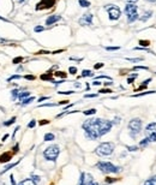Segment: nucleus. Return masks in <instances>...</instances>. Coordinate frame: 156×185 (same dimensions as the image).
Segmentation results:
<instances>
[{
	"label": "nucleus",
	"mask_w": 156,
	"mask_h": 185,
	"mask_svg": "<svg viewBox=\"0 0 156 185\" xmlns=\"http://www.w3.org/2000/svg\"><path fill=\"white\" fill-rule=\"evenodd\" d=\"M113 126V123L107 119H101V118H90L86 119L82 124V129L85 132L86 138L91 141H96L101 138L103 135L108 133Z\"/></svg>",
	"instance_id": "obj_1"
},
{
	"label": "nucleus",
	"mask_w": 156,
	"mask_h": 185,
	"mask_svg": "<svg viewBox=\"0 0 156 185\" xmlns=\"http://www.w3.org/2000/svg\"><path fill=\"white\" fill-rule=\"evenodd\" d=\"M96 167L97 170H100L102 173H106V174H114V173H119L121 171V167L115 166V165L108 161H99L96 163Z\"/></svg>",
	"instance_id": "obj_2"
},
{
	"label": "nucleus",
	"mask_w": 156,
	"mask_h": 185,
	"mask_svg": "<svg viewBox=\"0 0 156 185\" xmlns=\"http://www.w3.org/2000/svg\"><path fill=\"white\" fill-rule=\"evenodd\" d=\"M142 128H143V121H142V119H139V118H133V119H131V120L129 121V125H127L130 136H131L132 138H136V137H137V136L141 133Z\"/></svg>",
	"instance_id": "obj_3"
},
{
	"label": "nucleus",
	"mask_w": 156,
	"mask_h": 185,
	"mask_svg": "<svg viewBox=\"0 0 156 185\" xmlns=\"http://www.w3.org/2000/svg\"><path fill=\"white\" fill-rule=\"evenodd\" d=\"M115 145L112 142H103L100 143L95 149V154H97L99 156H108V155L113 154Z\"/></svg>",
	"instance_id": "obj_4"
},
{
	"label": "nucleus",
	"mask_w": 156,
	"mask_h": 185,
	"mask_svg": "<svg viewBox=\"0 0 156 185\" xmlns=\"http://www.w3.org/2000/svg\"><path fill=\"white\" fill-rule=\"evenodd\" d=\"M124 12L127 17V23H133L137 19H139V15H138V7L136 6V4H127L124 8Z\"/></svg>",
	"instance_id": "obj_5"
},
{
	"label": "nucleus",
	"mask_w": 156,
	"mask_h": 185,
	"mask_svg": "<svg viewBox=\"0 0 156 185\" xmlns=\"http://www.w3.org/2000/svg\"><path fill=\"white\" fill-rule=\"evenodd\" d=\"M60 154V148L59 145L56 144H52L49 147H47L43 151V158L47 160V161H55L58 159Z\"/></svg>",
	"instance_id": "obj_6"
},
{
	"label": "nucleus",
	"mask_w": 156,
	"mask_h": 185,
	"mask_svg": "<svg viewBox=\"0 0 156 185\" xmlns=\"http://www.w3.org/2000/svg\"><path fill=\"white\" fill-rule=\"evenodd\" d=\"M107 13H108V17L111 21H118L121 16V10L116 6V5H106L104 6Z\"/></svg>",
	"instance_id": "obj_7"
},
{
	"label": "nucleus",
	"mask_w": 156,
	"mask_h": 185,
	"mask_svg": "<svg viewBox=\"0 0 156 185\" xmlns=\"http://www.w3.org/2000/svg\"><path fill=\"white\" fill-rule=\"evenodd\" d=\"M145 138L148 140L149 143L156 142V123H150L145 128Z\"/></svg>",
	"instance_id": "obj_8"
},
{
	"label": "nucleus",
	"mask_w": 156,
	"mask_h": 185,
	"mask_svg": "<svg viewBox=\"0 0 156 185\" xmlns=\"http://www.w3.org/2000/svg\"><path fill=\"white\" fill-rule=\"evenodd\" d=\"M78 185H100L97 182L94 180V177L90 173L86 172H82L81 173V178H79V183Z\"/></svg>",
	"instance_id": "obj_9"
},
{
	"label": "nucleus",
	"mask_w": 156,
	"mask_h": 185,
	"mask_svg": "<svg viewBox=\"0 0 156 185\" xmlns=\"http://www.w3.org/2000/svg\"><path fill=\"white\" fill-rule=\"evenodd\" d=\"M93 19H94L93 13L86 12L78 19V23H79V25H82V27H90V25H93Z\"/></svg>",
	"instance_id": "obj_10"
},
{
	"label": "nucleus",
	"mask_w": 156,
	"mask_h": 185,
	"mask_svg": "<svg viewBox=\"0 0 156 185\" xmlns=\"http://www.w3.org/2000/svg\"><path fill=\"white\" fill-rule=\"evenodd\" d=\"M56 0H41L35 7L36 11H40V10H47V8H51L55 5Z\"/></svg>",
	"instance_id": "obj_11"
},
{
	"label": "nucleus",
	"mask_w": 156,
	"mask_h": 185,
	"mask_svg": "<svg viewBox=\"0 0 156 185\" xmlns=\"http://www.w3.org/2000/svg\"><path fill=\"white\" fill-rule=\"evenodd\" d=\"M61 19V16L59 15H52V16H48V18L46 19V25H53L56 22H59Z\"/></svg>",
	"instance_id": "obj_12"
},
{
	"label": "nucleus",
	"mask_w": 156,
	"mask_h": 185,
	"mask_svg": "<svg viewBox=\"0 0 156 185\" xmlns=\"http://www.w3.org/2000/svg\"><path fill=\"white\" fill-rule=\"evenodd\" d=\"M12 155H13V153L12 151H6V153H4V154H1L0 155V162H8L10 160L12 159Z\"/></svg>",
	"instance_id": "obj_13"
},
{
	"label": "nucleus",
	"mask_w": 156,
	"mask_h": 185,
	"mask_svg": "<svg viewBox=\"0 0 156 185\" xmlns=\"http://www.w3.org/2000/svg\"><path fill=\"white\" fill-rule=\"evenodd\" d=\"M153 17V11L151 10H148V11H144V13H143V16L142 17H139V19L142 22H147L149 18H151Z\"/></svg>",
	"instance_id": "obj_14"
},
{
	"label": "nucleus",
	"mask_w": 156,
	"mask_h": 185,
	"mask_svg": "<svg viewBox=\"0 0 156 185\" xmlns=\"http://www.w3.org/2000/svg\"><path fill=\"white\" fill-rule=\"evenodd\" d=\"M19 161H21V160H18V161H16V162H13V163H10V165H8V166H6V167H5V168H4V170H3L1 172H0V176H1V174H4L5 172H7L8 170H11V168L16 167V166H17V165L19 163Z\"/></svg>",
	"instance_id": "obj_15"
},
{
	"label": "nucleus",
	"mask_w": 156,
	"mask_h": 185,
	"mask_svg": "<svg viewBox=\"0 0 156 185\" xmlns=\"http://www.w3.org/2000/svg\"><path fill=\"white\" fill-rule=\"evenodd\" d=\"M40 78L42 80V81H53V73H51V72H47V73H43V75H41V77Z\"/></svg>",
	"instance_id": "obj_16"
},
{
	"label": "nucleus",
	"mask_w": 156,
	"mask_h": 185,
	"mask_svg": "<svg viewBox=\"0 0 156 185\" xmlns=\"http://www.w3.org/2000/svg\"><path fill=\"white\" fill-rule=\"evenodd\" d=\"M29 96H30V91H21L18 95V99L21 101H23L24 99H26V97H29Z\"/></svg>",
	"instance_id": "obj_17"
},
{
	"label": "nucleus",
	"mask_w": 156,
	"mask_h": 185,
	"mask_svg": "<svg viewBox=\"0 0 156 185\" xmlns=\"http://www.w3.org/2000/svg\"><path fill=\"white\" fill-rule=\"evenodd\" d=\"M54 138H55V136H54L52 132L46 133V135H45V137H43L45 142H51V141H54Z\"/></svg>",
	"instance_id": "obj_18"
},
{
	"label": "nucleus",
	"mask_w": 156,
	"mask_h": 185,
	"mask_svg": "<svg viewBox=\"0 0 156 185\" xmlns=\"http://www.w3.org/2000/svg\"><path fill=\"white\" fill-rule=\"evenodd\" d=\"M35 100V97L34 96H29V97H26V99H24L22 102H21V106H28L30 102H33Z\"/></svg>",
	"instance_id": "obj_19"
},
{
	"label": "nucleus",
	"mask_w": 156,
	"mask_h": 185,
	"mask_svg": "<svg viewBox=\"0 0 156 185\" xmlns=\"http://www.w3.org/2000/svg\"><path fill=\"white\" fill-rule=\"evenodd\" d=\"M18 185H36V182H34L33 179H24L19 183Z\"/></svg>",
	"instance_id": "obj_20"
},
{
	"label": "nucleus",
	"mask_w": 156,
	"mask_h": 185,
	"mask_svg": "<svg viewBox=\"0 0 156 185\" xmlns=\"http://www.w3.org/2000/svg\"><path fill=\"white\" fill-rule=\"evenodd\" d=\"M78 4L81 7H90V1L89 0H78Z\"/></svg>",
	"instance_id": "obj_21"
},
{
	"label": "nucleus",
	"mask_w": 156,
	"mask_h": 185,
	"mask_svg": "<svg viewBox=\"0 0 156 185\" xmlns=\"http://www.w3.org/2000/svg\"><path fill=\"white\" fill-rule=\"evenodd\" d=\"M81 77H94V73L90 70H83Z\"/></svg>",
	"instance_id": "obj_22"
},
{
	"label": "nucleus",
	"mask_w": 156,
	"mask_h": 185,
	"mask_svg": "<svg viewBox=\"0 0 156 185\" xmlns=\"http://www.w3.org/2000/svg\"><path fill=\"white\" fill-rule=\"evenodd\" d=\"M19 93H21V91H19L18 89H13V90H11V99H12L13 101H15L16 99H18Z\"/></svg>",
	"instance_id": "obj_23"
},
{
	"label": "nucleus",
	"mask_w": 156,
	"mask_h": 185,
	"mask_svg": "<svg viewBox=\"0 0 156 185\" xmlns=\"http://www.w3.org/2000/svg\"><path fill=\"white\" fill-rule=\"evenodd\" d=\"M53 76H55V77H60V78H66V76H67V73H65L64 71H56V72H54L53 73Z\"/></svg>",
	"instance_id": "obj_24"
},
{
	"label": "nucleus",
	"mask_w": 156,
	"mask_h": 185,
	"mask_svg": "<svg viewBox=\"0 0 156 185\" xmlns=\"http://www.w3.org/2000/svg\"><path fill=\"white\" fill-rule=\"evenodd\" d=\"M149 82H151V78H148V80H145V81L143 82V84H141V87L138 88V90H143V89H145V88H147V87H148Z\"/></svg>",
	"instance_id": "obj_25"
},
{
	"label": "nucleus",
	"mask_w": 156,
	"mask_h": 185,
	"mask_svg": "<svg viewBox=\"0 0 156 185\" xmlns=\"http://www.w3.org/2000/svg\"><path fill=\"white\" fill-rule=\"evenodd\" d=\"M16 119H17L16 117H12V118H11V119H8L7 121H4V124H3V125H4V126H10V125H12V124L16 121Z\"/></svg>",
	"instance_id": "obj_26"
},
{
	"label": "nucleus",
	"mask_w": 156,
	"mask_h": 185,
	"mask_svg": "<svg viewBox=\"0 0 156 185\" xmlns=\"http://www.w3.org/2000/svg\"><path fill=\"white\" fill-rule=\"evenodd\" d=\"M147 182H148L149 185H156V174L153 177H150L149 179H147Z\"/></svg>",
	"instance_id": "obj_27"
},
{
	"label": "nucleus",
	"mask_w": 156,
	"mask_h": 185,
	"mask_svg": "<svg viewBox=\"0 0 156 185\" xmlns=\"http://www.w3.org/2000/svg\"><path fill=\"white\" fill-rule=\"evenodd\" d=\"M19 78H22L21 75H12V76H10L8 78H7V82H11L13 80H19Z\"/></svg>",
	"instance_id": "obj_28"
},
{
	"label": "nucleus",
	"mask_w": 156,
	"mask_h": 185,
	"mask_svg": "<svg viewBox=\"0 0 156 185\" xmlns=\"http://www.w3.org/2000/svg\"><path fill=\"white\" fill-rule=\"evenodd\" d=\"M127 60L131 63H141L143 60V58H127Z\"/></svg>",
	"instance_id": "obj_29"
},
{
	"label": "nucleus",
	"mask_w": 156,
	"mask_h": 185,
	"mask_svg": "<svg viewBox=\"0 0 156 185\" xmlns=\"http://www.w3.org/2000/svg\"><path fill=\"white\" fill-rule=\"evenodd\" d=\"M119 179L118 178H109V177H107L106 178V184H112V183H115V182H118Z\"/></svg>",
	"instance_id": "obj_30"
},
{
	"label": "nucleus",
	"mask_w": 156,
	"mask_h": 185,
	"mask_svg": "<svg viewBox=\"0 0 156 185\" xmlns=\"http://www.w3.org/2000/svg\"><path fill=\"white\" fill-rule=\"evenodd\" d=\"M45 30V27H42V25H36L35 28H34V31L35 33H41V31H43Z\"/></svg>",
	"instance_id": "obj_31"
},
{
	"label": "nucleus",
	"mask_w": 156,
	"mask_h": 185,
	"mask_svg": "<svg viewBox=\"0 0 156 185\" xmlns=\"http://www.w3.org/2000/svg\"><path fill=\"white\" fill-rule=\"evenodd\" d=\"M85 115H93V114H95L96 113V110L95 108H91V110H88V111H84L83 112Z\"/></svg>",
	"instance_id": "obj_32"
},
{
	"label": "nucleus",
	"mask_w": 156,
	"mask_h": 185,
	"mask_svg": "<svg viewBox=\"0 0 156 185\" xmlns=\"http://www.w3.org/2000/svg\"><path fill=\"white\" fill-rule=\"evenodd\" d=\"M23 61V57H17V58H15V59L12 60V64H19V63H22Z\"/></svg>",
	"instance_id": "obj_33"
},
{
	"label": "nucleus",
	"mask_w": 156,
	"mask_h": 185,
	"mask_svg": "<svg viewBox=\"0 0 156 185\" xmlns=\"http://www.w3.org/2000/svg\"><path fill=\"white\" fill-rule=\"evenodd\" d=\"M69 72H70L71 75H76V73H77V67H76V66H70V67H69Z\"/></svg>",
	"instance_id": "obj_34"
},
{
	"label": "nucleus",
	"mask_w": 156,
	"mask_h": 185,
	"mask_svg": "<svg viewBox=\"0 0 156 185\" xmlns=\"http://www.w3.org/2000/svg\"><path fill=\"white\" fill-rule=\"evenodd\" d=\"M136 77H137V73H134L133 76L129 77V78H127V83H129V84H132V83H133V81H134V78H136Z\"/></svg>",
	"instance_id": "obj_35"
},
{
	"label": "nucleus",
	"mask_w": 156,
	"mask_h": 185,
	"mask_svg": "<svg viewBox=\"0 0 156 185\" xmlns=\"http://www.w3.org/2000/svg\"><path fill=\"white\" fill-rule=\"evenodd\" d=\"M24 78H25V80H28V81H34V80L36 78V77H35L34 75H25V76H24Z\"/></svg>",
	"instance_id": "obj_36"
},
{
	"label": "nucleus",
	"mask_w": 156,
	"mask_h": 185,
	"mask_svg": "<svg viewBox=\"0 0 156 185\" xmlns=\"http://www.w3.org/2000/svg\"><path fill=\"white\" fill-rule=\"evenodd\" d=\"M73 93H76V91H73V90H67V91H59L58 94H60V95H71V94H73Z\"/></svg>",
	"instance_id": "obj_37"
},
{
	"label": "nucleus",
	"mask_w": 156,
	"mask_h": 185,
	"mask_svg": "<svg viewBox=\"0 0 156 185\" xmlns=\"http://www.w3.org/2000/svg\"><path fill=\"white\" fill-rule=\"evenodd\" d=\"M103 66H104L103 63H97V64L94 65V69H95V70H99V69H101V67H103Z\"/></svg>",
	"instance_id": "obj_38"
},
{
	"label": "nucleus",
	"mask_w": 156,
	"mask_h": 185,
	"mask_svg": "<svg viewBox=\"0 0 156 185\" xmlns=\"http://www.w3.org/2000/svg\"><path fill=\"white\" fill-rule=\"evenodd\" d=\"M120 50L119 46H115V47H106V51H118Z\"/></svg>",
	"instance_id": "obj_39"
},
{
	"label": "nucleus",
	"mask_w": 156,
	"mask_h": 185,
	"mask_svg": "<svg viewBox=\"0 0 156 185\" xmlns=\"http://www.w3.org/2000/svg\"><path fill=\"white\" fill-rule=\"evenodd\" d=\"M99 93H101V94H111V93H113V91H112L111 89H100Z\"/></svg>",
	"instance_id": "obj_40"
},
{
	"label": "nucleus",
	"mask_w": 156,
	"mask_h": 185,
	"mask_svg": "<svg viewBox=\"0 0 156 185\" xmlns=\"http://www.w3.org/2000/svg\"><path fill=\"white\" fill-rule=\"evenodd\" d=\"M35 126H36V120H31L30 123L28 124V128L29 129H33V128H35Z\"/></svg>",
	"instance_id": "obj_41"
},
{
	"label": "nucleus",
	"mask_w": 156,
	"mask_h": 185,
	"mask_svg": "<svg viewBox=\"0 0 156 185\" xmlns=\"http://www.w3.org/2000/svg\"><path fill=\"white\" fill-rule=\"evenodd\" d=\"M133 70H148V67L147 66H134L133 67Z\"/></svg>",
	"instance_id": "obj_42"
},
{
	"label": "nucleus",
	"mask_w": 156,
	"mask_h": 185,
	"mask_svg": "<svg viewBox=\"0 0 156 185\" xmlns=\"http://www.w3.org/2000/svg\"><path fill=\"white\" fill-rule=\"evenodd\" d=\"M126 148H127L130 151H137V150H138V147H137V145H133V147H129V145H127Z\"/></svg>",
	"instance_id": "obj_43"
},
{
	"label": "nucleus",
	"mask_w": 156,
	"mask_h": 185,
	"mask_svg": "<svg viewBox=\"0 0 156 185\" xmlns=\"http://www.w3.org/2000/svg\"><path fill=\"white\" fill-rule=\"evenodd\" d=\"M149 41H145V40H141L139 41V45H142V47H145V46H149Z\"/></svg>",
	"instance_id": "obj_44"
},
{
	"label": "nucleus",
	"mask_w": 156,
	"mask_h": 185,
	"mask_svg": "<svg viewBox=\"0 0 156 185\" xmlns=\"http://www.w3.org/2000/svg\"><path fill=\"white\" fill-rule=\"evenodd\" d=\"M18 151H19V144H16L15 148H12V153H13V155H15V154H17Z\"/></svg>",
	"instance_id": "obj_45"
},
{
	"label": "nucleus",
	"mask_w": 156,
	"mask_h": 185,
	"mask_svg": "<svg viewBox=\"0 0 156 185\" xmlns=\"http://www.w3.org/2000/svg\"><path fill=\"white\" fill-rule=\"evenodd\" d=\"M31 179H33L34 182H40V180H41V178L38 177V176H35V174H31Z\"/></svg>",
	"instance_id": "obj_46"
},
{
	"label": "nucleus",
	"mask_w": 156,
	"mask_h": 185,
	"mask_svg": "<svg viewBox=\"0 0 156 185\" xmlns=\"http://www.w3.org/2000/svg\"><path fill=\"white\" fill-rule=\"evenodd\" d=\"M49 99V96H42V97H40V99L37 100V102H42V101H45V100H48Z\"/></svg>",
	"instance_id": "obj_47"
},
{
	"label": "nucleus",
	"mask_w": 156,
	"mask_h": 185,
	"mask_svg": "<svg viewBox=\"0 0 156 185\" xmlns=\"http://www.w3.org/2000/svg\"><path fill=\"white\" fill-rule=\"evenodd\" d=\"M99 94H86V95H84V97L85 99H88V97H96Z\"/></svg>",
	"instance_id": "obj_48"
},
{
	"label": "nucleus",
	"mask_w": 156,
	"mask_h": 185,
	"mask_svg": "<svg viewBox=\"0 0 156 185\" xmlns=\"http://www.w3.org/2000/svg\"><path fill=\"white\" fill-rule=\"evenodd\" d=\"M40 125H46V124H49V120L47 119H43V120H40V123H38Z\"/></svg>",
	"instance_id": "obj_49"
},
{
	"label": "nucleus",
	"mask_w": 156,
	"mask_h": 185,
	"mask_svg": "<svg viewBox=\"0 0 156 185\" xmlns=\"http://www.w3.org/2000/svg\"><path fill=\"white\" fill-rule=\"evenodd\" d=\"M112 123H113V125H114V124H119V123H120V118H119V117H116V118H115Z\"/></svg>",
	"instance_id": "obj_50"
},
{
	"label": "nucleus",
	"mask_w": 156,
	"mask_h": 185,
	"mask_svg": "<svg viewBox=\"0 0 156 185\" xmlns=\"http://www.w3.org/2000/svg\"><path fill=\"white\" fill-rule=\"evenodd\" d=\"M10 179H11V184H12V185H16V182H15V178H13V174H11V176H10Z\"/></svg>",
	"instance_id": "obj_51"
},
{
	"label": "nucleus",
	"mask_w": 156,
	"mask_h": 185,
	"mask_svg": "<svg viewBox=\"0 0 156 185\" xmlns=\"http://www.w3.org/2000/svg\"><path fill=\"white\" fill-rule=\"evenodd\" d=\"M126 1H127V4H136L138 0H126Z\"/></svg>",
	"instance_id": "obj_52"
},
{
	"label": "nucleus",
	"mask_w": 156,
	"mask_h": 185,
	"mask_svg": "<svg viewBox=\"0 0 156 185\" xmlns=\"http://www.w3.org/2000/svg\"><path fill=\"white\" fill-rule=\"evenodd\" d=\"M101 84H102V83L99 82V81H94V82H93V85H101Z\"/></svg>",
	"instance_id": "obj_53"
},
{
	"label": "nucleus",
	"mask_w": 156,
	"mask_h": 185,
	"mask_svg": "<svg viewBox=\"0 0 156 185\" xmlns=\"http://www.w3.org/2000/svg\"><path fill=\"white\" fill-rule=\"evenodd\" d=\"M7 137H8V135H4V136H3V138H1V141L5 142V141L7 140Z\"/></svg>",
	"instance_id": "obj_54"
},
{
	"label": "nucleus",
	"mask_w": 156,
	"mask_h": 185,
	"mask_svg": "<svg viewBox=\"0 0 156 185\" xmlns=\"http://www.w3.org/2000/svg\"><path fill=\"white\" fill-rule=\"evenodd\" d=\"M0 21H4V22H8L6 18H4V17H1V16H0Z\"/></svg>",
	"instance_id": "obj_55"
},
{
	"label": "nucleus",
	"mask_w": 156,
	"mask_h": 185,
	"mask_svg": "<svg viewBox=\"0 0 156 185\" xmlns=\"http://www.w3.org/2000/svg\"><path fill=\"white\" fill-rule=\"evenodd\" d=\"M148 1H150V3H156V0H148Z\"/></svg>",
	"instance_id": "obj_56"
},
{
	"label": "nucleus",
	"mask_w": 156,
	"mask_h": 185,
	"mask_svg": "<svg viewBox=\"0 0 156 185\" xmlns=\"http://www.w3.org/2000/svg\"><path fill=\"white\" fill-rule=\"evenodd\" d=\"M143 185H149V184H148V183H147V180H145V182H144V183H143Z\"/></svg>",
	"instance_id": "obj_57"
},
{
	"label": "nucleus",
	"mask_w": 156,
	"mask_h": 185,
	"mask_svg": "<svg viewBox=\"0 0 156 185\" xmlns=\"http://www.w3.org/2000/svg\"><path fill=\"white\" fill-rule=\"evenodd\" d=\"M18 1H19V3H23V1H24V0H18Z\"/></svg>",
	"instance_id": "obj_58"
},
{
	"label": "nucleus",
	"mask_w": 156,
	"mask_h": 185,
	"mask_svg": "<svg viewBox=\"0 0 156 185\" xmlns=\"http://www.w3.org/2000/svg\"><path fill=\"white\" fill-rule=\"evenodd\" d=\"M102 185H108V184H102Z\"/></svg>",
	"instance_id": "obj_59"
}]
</instances>
